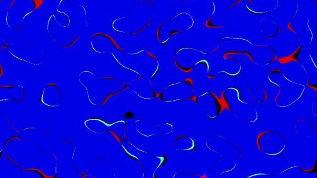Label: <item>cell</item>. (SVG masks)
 I'll return each instance as SVG.
<instances>
[{"label":"cell","instance_id":"5b68a950","mask_svg":"<svg viewBox=\"0 0 317 178\" xmlns=\"http://www.w3.org/2000/svg\"><path fill=\"white\" fill-rule=\"evenodd\" d=\"M221 1L226 6V9L229 10L234 6L238 5L242 0H221Z\"/></svg>","mask_w":317,"mask_h":178},{"label":"cell","instance_id":"30bf717a","mask_svg":"<svg viewBox=\"0 0 317 178\" xmlns=\"http://www.w3.org/2000/svg\"><path fill=\"white\" fill-rule=\"evenodd\" d=\"M15 0H13V2H12V3H11V4L10 5V7H9V10H10V9L13 7V6H14V5L15 4Z\"/></svg>","mask_w":317,"mask_h":178},{"label":"cell","instance_id":"ba28073f","mask_svg":"<svg viewBox=\"0 0 317 178\" xmlns=\"http://www.w3.org/2000/svg\"><path fill=\"white\" fill-rule=\"evenodd\" d=\"M109 131H110V132H111V134H113V135L114 136H115V137L116 138V139H117V141H118V142L121 144V143H122V142H121V141H120V138H119V137H118V136H117V135H116V134H115V133H114L113 132H112L111 130H109Z\"/></svg>","mask_w":317,"mask_h":178},{"label":"cell","instance_id":"52a82bcc","mask_svg":"<svg viewBox=\"0 0 317 178\" xmlns=\"http://www.w3.org/2000/svg\"><path fill=\"white\" fill-rule=\"evenodd\" d=\"M125 117L126 118H130L133 117V114L132 112H126L125 114Z\"/></svg>","mask_w":317,"mask_h":178},{"label":"cell","instance_id":"277c9868","mask_svg":"<svg viewBox=\"0 0 317 178\" xmlns=\"http://www.w3.org/2000/svg\"><path fill=\"white\" fill-rule=\"evenodd\" d=\"M211 95H212L213 96V97L215 98V99H216L217 101V103H218V105H219V107H220V110H219V112H218V114L222 113L225 109H227L229 110V111H230V109L229 108V104H228L227 101L225 98V96H224V94H225V91H223L222 93V98L220 99H219L216 95H214L213 93L211 92H209Z\"/></svg>","mask_w":317,"mask_h":178},{"label":"cell","instance_id":"8fae6325","mask_svg":"<svg viewBox=\"0 0 317 178\" xmlns=\"http://www.w3.org/2000/svg\"><path fill=\"white\" fill-rule=\"evenodd\" d=\"M3 1V0H0V2H2Z\"/></svg>","mask_w":317,"mask_h":178},{"label":"cell","instance_id":"7a4b0ae2","mask_svg":"<svg viewBox=\"0 0 317 178\" xmlns=\"http://www.w3.org/2000/svg\"><path fill=\"white\" fill-rule=\"evenodd\" d=\"M279 6V0H249L246 3L247 10L256 15H264L273 12Z\"/></svg>","mask_w":317,"mask_h":178},{"label":"cell","instance_id":"8992f818","mask_svg":"<svg viewBox=\"0 0 317 178\" xmlns=\"http://www.w3.org/2000/svg\"><path fill=\"white\" fill-rule=\"evenodd\" d=\"M34 5V8L33 11L37 10L39 8L42 6L44 3V0H32Z\"/></svg>","mask_w":317,"mask_h":178},{"label":"cell","instance_id":"3957f363","mask_svg":"<svg viewBox=\"0 0 317 178\" xmlns=\"http://www.w3.org/2000/svg\"><path fill=\"white\" fill-rule=\"evenodd\" d=\"M260 29L261 32L268 39H273L280 32V27L278 23L270 18L262 19L260 22Z\"/></svg>","mask_w":317,"mask_h":178},{"label":"cell","instance_id":"6da1fadb","mask_svg":"<svg viewBox=\"0 0 317 178\" xmlns=\"http://www.w3.org/2000/svg\"><path fill=\"white\" fill-rule=\"evenodd\" d=\"M194 25L195 20L191 14L186 12L180 13L170 20L159 25L157 33V39L159 41L162 37H166V43L173 35L188 31L193 28Z\"/></svg>","mask_w":317,"mask_h":178},{"label":"cell","instance_id":"9c48e42d","mask_svg":"<svg viewBox=\"0 0 317 178\" xmlns=\"http://www.w3.org/2000/svg\"><path fill=\"white\" fill-rule=\"evenodd\" d=\"M187 99H189V100H193V101H195L196 103H197V98H196V97L195 96H192V97H191V98H187Z\"/></svg>","mask_w":317,"mask_h":178}]
</instances>
